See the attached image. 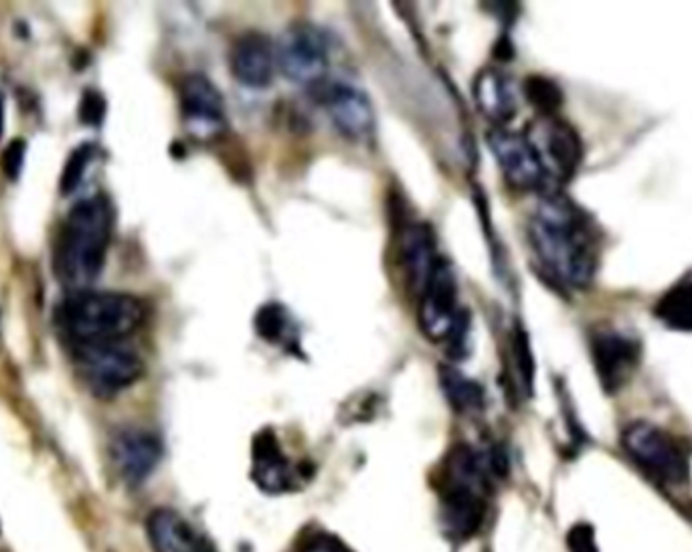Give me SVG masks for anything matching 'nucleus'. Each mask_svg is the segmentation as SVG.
Wrapping results in <instances>:
<instances>
[{"label":"nucleus","instance_id":"1","mask_svg":"<svg viewBox=\"0 0 692 552\" xmlns=\"http://www.w3.org/2000/svg\"><path fill=\"white\" fill-rule=\"evenodd\" d=\"M529 239L551 278L587 290L602 261V231L587 210L559 191L544 195L529 221Z\"/></svg>","mask_w":692,"mask_h":552},{"label":"nucleus","instance_id":"2","mask_svg":"<svg viewBox=\"0 0 692 552\" xmlns=\"http://www.w3.org/2000/svg\"><path fill=\"white\" fill-rule=\"evenodd\" d=\"M111 229L113 209L106 197L84 198L69 210L53 258L55 275L65 288L82 292L98 278L108 256Z\"/></svg>","mask_w":692,"mask_h":552},{"label":"nucleus","instance_id":"3","mask_svg":"<svg viewBox=\"0 0 692 552\" xmlns=\"http://www.w3.org/2000/svg\"><path fill=\"white\" fill-rule=\"evenodd\" d=\"M495 478L488 457L471 445H456L445 455L440 481V502L445 532L456 540H468L483 528L488 494Z\"/></svg>","mask_w":692,"mask_h":552},{"label":"nucleus","instance_id":"4","mask_svg":"<svg viewBox=\"0 0 692 552\" xmlns=\"http://www.w3.org/2000/svg\"><path fill=\"white\" fill-rule=\"evenodd\" d=\"M147 306L120 292H75L60 307V324L75 344L120 343L142 326Z\"/></svg>","mask_w":692,"mask_h":552},{"label":"nucleus","instance_id":"5","mask_svg":"<svg viewBox=\"0 0 692 552\" xmlns=\"http://www.w3.org/2000/svg\"><path fill=\"white\" fill-rule=\"evenodd\" d=\"M621 447L658 481L682 486L691 478V450L674 433L650 423L631 421L621 431Z\"/></svg>","mask_w":692,"mask_h":552},{"label":"nucleus","instance_id":"6","mask_svg":"<svg viewBox=\"0 0 692 552\" xmlns=\"http://www.w3.org/2000/svg\"><path fill=\"white\" fill-rule=\"evenodd\" d=\"M75 365L89 391L99 399H113L137 385L144 375L142 356L125 340L77 344Z\"/></svg>","mask_w":692,"mask_h":552},{"label":"nucleus","instance_id":"7","mask_svg":"<svg viewBox=\"0 0 692 552\" xmlns=\"http://www.w3.org/2000/svg\"><path fill=\"white\" fill-rule=\"evenodd\" d=\"M590 355L604 393L618 394L642 362V343L630 331L599 324L590 331Z\"/></svg>","mask_w":692,"mask_h":552},{"label":"nucleus","instance_id":"8","mask_svg":"<svg viewBox=\"0 0 692 552\" xmlns=\"http://www.w3.org/2000/svg\"><path fill=\"white\" fill-rule=\"evenodd\" d=\"M275 62L278 69L298 86H321L331 65L324 33L310 23L288 26L275 45Z\"/></svg>","mask_w":692,"mask_h":552},{"label":"nucleus","instance_id":"9","mask_svg":"<svg viewBox=\"0 0 692 552\" xmlns=\"http://www.w3.org/2000/svg\"><path fill=\"white\" fill-rule=\"evenodd\" d=\"M488 147L495 154L505 181L512 188L543 195L555 193V183L551 181L549 172L544 171L543 162L527 136L507 128H495L488 134Z\"/></svg>","mask_w":692,"mask_h":552},{"label":"nucleus","instance_id":"10","mask_svg":"<svg viewBox=\"0 0 692 552\" xmlns=\"http://www.w3.org/2000/svg\"><path fill=\"white\" fill-rule=\"evenodd\" d=\"M525 136L531 140L544 171L551 181L559 184L567 183L583 162V140L580 132L559 116H539L529 123Z\"/></svg>","mask_w":692,"mask_h":552},{"label":"nucleus","instance_id":"11","mask_svg":"<svg viewBox=\"0 0 692 552\" xmlns=\"http://www.w3.org/2000/svg\"><path fill=\"white\" fill-rule=\"evenodd\" d=\"M418 322L425 338L432 343H447L454 332L457 320L462 316L459 307V288L456 271L450 261L437 259L428 282L421 290Z\"/></svg>","mask_w":692,"mask_h":552},{"label":"nucleus","instance_id":"12","mask_svg":"<svg viewBox=\"0 0 692 552\" xmlns=\"http://www.w3.org/2000/svg\"><path fill=\"white\" fill-rule=\"evenodd\" d=\"M316 96L321 99L326 113L331 116L334 128L353 142H369L375 136V111L371 101L359 87L331 82L316 86Z\"/></svg>","mask_w":692,"mask_h":552},{"label":"nucleus","instance_id":"13","mask_svg":"<svg viewBox=\"0 0 692 552\" xmlns=\"http://www.w3.org/2000/svg\"><path fill=\"white\" fill-rule=\"evenodd\" d=\"M181 113L186 130L201 142H213L225 132L221 91L205 75H186L181 84Z\"/></svg>","mask_w":692,"mask_h":552},{"label":"nucleus","instance_id":"14","mask_svg":"<svg viewBox=\"0 0 692 552\" xmlns=\"http://www.w3.org/2000/svg\"><path fill=\"white\" fill-rule=\"evenodd\" d=\"M396 263L409 294L420 297L423 285L428 282L435 256V235L428 223H406L397 229Z\"/></svg>","mask_w":692,"mask_h":552},{"label":"nucleus","instance_id":"15","mask_svg":"<svg viewBox=\"0 0 692 552\" xmlns=\"http://www.w3.org/2000/svg\"><path fill=\"white\" fill-rule=\"evenodd\" d=\"M162 457V443L144 430L120 431L111 442V459L128 486H140L156 469Z\"/></svg>","mask_w":692,"mask_h":552},{"label":"nucleus","instance_id":"16","mask_svg":"<svg viewBox=\"0 0 692 552\" xmlns=\"http://www.w3.org/2000/svg\"><path fill=\"white\" fill-rule=\"evenodd\" d=\"M229 67L237 82L249 89L270 87L278 69L275 45L268 35L249 31L236 39L229 53Z\"/></svg>","mask_w":692,"mask_h":552},{"label":"nucleus","instance_id":"17","mask_svg":"<svg viewBox=\"0 0 692 552\" xmlns=\"http://www.w3.org/2000/svg\"><path fill=\"white\" fill-rule=\"evenodd\" d=\"M149 537L156 552H217L188 520L166 508L150 515Z\"/></svg>","mask_w":692,"mask_h":552},{"label":"nucleus","instance_id":"18","mask_svg":"<svg viewBox=\"0 0 692 552\" xmlns=\"http://www.w3.org/2000/svg\"><path fill=\"white\" fill-rule=\"evenodd\" d=\"M253 479L266 491H285L296 481V472L282 454L272 431H263L253 442Z\"/></svg>","mask_w":692,"mask_h":552},{"label":"nucleus","instance_id":"19","mask_svg":"<svg viewBox=\"0 0 692 552\" xmlns=\"http://www.w3.org/2000/svg\"><path fill=\"white\" fill-rule=\"evenodd\" d=\"M474 99L484 116H488V120L496 123V128H505V123L510 122L519 111V101L510 77L496 69H484L476 77Z\"/></svg>","mask_w":692,"mask_h":552},{"label":"nucleus","instance_id":"20","mask_svg":"<svg viewBox=\"0 0 692 552\" xmlns=\"http://www.w3.org/2000/svg\"><path fill=\"white\" fill-rule=\"evenodd\" d=\"M655 318L668 331L692 332V278H684L658 297Z\"/></svg>","mask_w":692,"mask_h":552},{"label":"nucleus","instance_id":"21","mask_svg":"<svg viewBox=\"0 0 692 552\" xmlns=\"http://www.w3.org/2000/svg\"><path fill=\"white\" fill-rule=\"evenodd\" d=\"M440 385L457 413H476L484 405L483 387L454 367H440Z\"/></svg>","mask_w":692,"mask_h":552},{"label":"nucleus","instance_id":"22","mask_svg":"<svg viewBox=\"0 0 692 552\" xmlns=\"http://www.w3.org/2000/svg\"><path fill=\"white\" fill-rule=\"evenodd\" d=\"M522 94L539 116H556L563 106V91L544 75H529L522 84Z\"/></svg>","mask_w":692,"mask_h":552},{"label":"nucleus","instance_id":"23","mask_svg":"<svg viewBox=\"0 0 692 552\" xmlns=\"http://www.w3.org/2000/svg\"><path fill=\"white\" fill-rule=\"evenodd\" d=\"M91 156H94V147L91 144H82V147L75 148L74 152L69 154V159L63 166L62 183H60L63 195H72L75 188L79 186Z\"/></svg>","mask_w":692,"mask_h":552},{"label":"nucleus","instance_id":"24","mask_svg":"<svg viewBox=\"0 0 692 552\" xmlns=\"http://www.w3.org/2000/svg\"><path fill=\"white\" fill-rule=\"evenodd\" d=\"M288 328L284 307L278 304H268L261 307L256 316V331L268 343H280L284 338Z\"/></svg>","mask_w":692,"mask_h":552},{"label":"nucleus","instance_id":"25","mask_svg":"<svg viewBox=\"0 0 692 552\" xmlns=\"http://www.w3.org/2000/svg\"><path fill=\"white\" fill-rule=\"evenodd\" d=\"M512 348H515V358H517V368H519L520 382L525 393H532V381H534V358H532L531 344L527 332L519 328L515 332L512 338Z\"/></svg>","mask_w":692,"mask_h":552},{"label":"nucleus","instance_id":"26","mask_svg":"<svg viewBox=\"0 0 692 552\" xmlns=\"http://www.w3.org/2000/svg\"><path fill=\"white\" fill-rule=\"evenodd\" d=\"M25 156L26 142L25 140H21V138H17L9 147L4 148L2 159H0V166H2V172L7 174L9 181H13L14 183V181L21 176L23 166H25Z\"/></svg>","mask_w":692,"mask_h":552},{"label":"nucleus","instance_id":"27","mask_svg":"<svg viewBox=\"0 0 692 552\" xmlns=\"http://www.w3.org/2000/svg\"><path fill=\"white\" fill-rule=\"evenodd\" d=\"M79 120L86 126H99L106 118V99L94 89H86L79 101Z\"/></svg>","mask_w":692,"mask_h":552},{"label":"nucleus","instance_id":"28","mask_svg":"<svg viewBox=\"0 0 692 552\" xmlns=\"http://www.w3.org/2000/svg\"><path fill=\"white\" fill-rule=\"evenodd\" d=\"M567 546L569 552H599L595 530L585 522H580L569 530Z\"/></svg>","mask_w":692,"mask_h":552},{"label":"nucleus","instance_id":"29","mask_svg":"<svg viewBox=\"0 0 692 552\" xmlns=\"http://www.w3.org/2000/svg\"><path fill=\"white\" fill-rule=\"evenodd\" d=\"M304 552H350L346 549L345 544L334 537L328 534H318L314 539L310 540L306 544Z\"/></svg>","mask_w":692,"mask_h":552},{"label":"nucleus","instance_id":"30","mask_svg":"<svg viewBox=\"0 0 692 552\" xmlns=\"http://www.w3.org/2000/svg\"><path fill=\"white\" fill-rule=\"evenodd\" d=\"M4 132V94L0 91V136Z\"/></svg>","mask_w":692,"mask_h":552}]
</instances>
